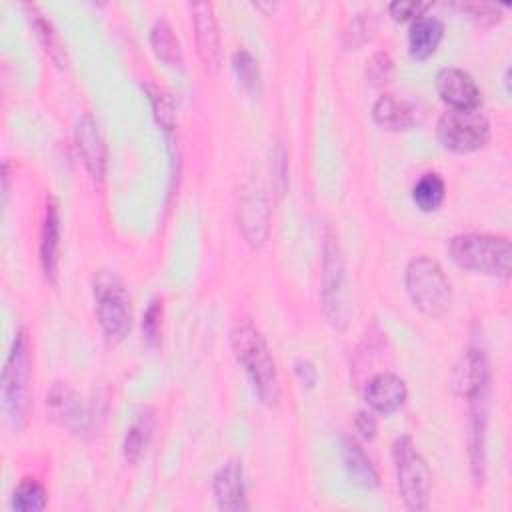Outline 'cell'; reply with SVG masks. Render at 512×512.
Instances as JSON below:
<instances>
[{
    "instance_id": "1",
    "label": "cell",
    "mask_w": 512,
    "mask_h": 512,
    "mask_svg": "<svg viewBox=\"0 0 512 512\" xmlns=\"http://www.w3.org/2000/svg\"><path fill=\"white\" fill-rule=\"evenodd\" d=\"M230 346L260 400L268 406L276 404L280 396V380L276 362L262 332L252 324H240L230 332Z\"/></svg>"
},
{
    "instance_id": "2",
    "label": "cell",
    "mask_w": 512,
    "mask_h": 512,
    "mask_svg": "<svg viewBox=\"0 0 512 512\" xmlns=\"http://www.w3.org/2000/svg\"><path fill=\"white\" fill-rule=\"evenodd\" d=\"M452 260L470 272L508 278L512 266V246L506 236L486 232L458 234L448 242Z\"/></svg>"
},
{
    "instance_id": "3",
    "label": "cell",
    "mask_w": 512,
    "mask_h": 512,
    "mask_svg": "<svg viewBox=\"0 0 512 512\" xmlns=\"http://www.w3.org/2000/svg\"><path fill=\"white\" fill-rule=\"evenodd\" d=\"M30 342L24 330H18L10 352L6 356L0 392H2V408L14 430H20L28 412V396H30Z\"/></svg>"
},
{
    "instance_id": "4",
    "label": "cell",
    "mask_w": 512,
    "mask_h": 512,
    "mask_svg": "<svg viewBox=\"0 0 512 512\" xmlns=\"http://www.w3.org/2000/svg\"><path fill=\"white\" fill-rule=\"evenodd\" d=\"M404 284L412 304L428 316H442L452 304L450 280L430 256H416L408 262Z\"/></svg>"
},
{
    "instance_id": "5",
    "label": "cell",
    "mask_w": 512,
    "mask_h": 512,
    "mask_svg": "<svg viewBox=\"0 0 512 512\" xmlns=\"http://www.w3.org/2000/svg\"><path fill=\"white\" fill-rule=\"evenodd\" d=\"M96 316L108 342H120L132 326V300L118 276L98 272L92 284Z\"/></svg>"
},
{
    "instance_id": "6",
    "label": "cell",
    "mask_w": 512,
    "mask_h": 512,
    "mask_svg": "<svg viewBox=\"0 0 512 512\" xmlns=\"http://www.w3.org/2000/svg\"><path fill=\"white\" fill-rule=\"evenodd\" d=\"M400 496L408 510H426L430 504L432 474L424 456L414 448L410 436H402L392 448Z\"/></svg>"
},
{
    "instance_id": "7",
    "label": "cell",
    "mask_w": 512,
    "mask_h": 512,
    "mask_svg": "<svg viewBox=\"0 0 512 512\" xmlns=\"http://www.w3.org/2000/svg\"><path fill=\"white\" fill-rule=\"evenodd\" d=\"M322 306L330 324L338 330H344L350 320L348 304V284L346 268L340 246L334 238L324 242V260H322Z\"/></svg>"
},
{
    "instance_id": "8",
    "label": "cell",
    "mask_w": 512,
    "mask_h": 512,
    "mask_svg": "<svg viewBox=\"0 0 512 512\" xmlns=\"http://www.w3.org/2000/svg\"><path fill=\"white\" fill-rule=\"evenodd\" d=\"M436 134L446 150L466 154L482 148L490 138V122L478 110H448L436 124Z\"/></svg>"
},
{
    "instance_id": "9",
    "label": "cell",
    "mask_w": 512,
    "mask_h": 512,
    "mask_svg": "<svg viewBox=\"0 0 512 512\" xmlns=\"http://www.w3.org/2000/svg\"><path fill=\"white\" fill-rule=\"evenodd\" d=\"M454 390L466 398L468 402L480 396H488V384H490V370L488 360L482 348L470 346L458 360L452 376Z\"/></svg>"
},
{
    "instance_id": "10",
    "label": "cell",
    "mask_w": 512,
    "mask_h": 512,
    "mask_svg": "<svg viewBox=\"0 0 512 512\" xmlns=\"http://www.w3.org/2000/svg\"><path fill=\"white\" fill-rule=\"evenodd\" d=\"M196 50L206 68V72L214 74L220 66V32L214 14V6L210 2H192L190 4Z\"/></svg>"
},
{
    "instance_id": "11",
    "label": "cell",
    "mask_w": 512,
    "mask_h": 512,
    "mask_svg": "<svg viewBox=\"0 0 512 512\" xmlns=\"http://www.w3.org/2000/svg\"><path fill=\"white\" fill-rule=\"evenodd\" d=\"M46 406L50 418L62 428H68L76 434L90 430V414L80 396L70 386L54 384L50 394L46 396Z\"/></svg>"
},
{
    "instance_id": "12",
    "label": "cell",
    "mask_w": 512,
    "mask_h": 512,
    "mask_svg": "<svg viewBox=\"0 0 512 512\" xmlns=\"http://www.w3.org/2000/svg\"><path fill=\"white\" fill-rule=\"evenodd\" d=\"M436 90L452 110H472L482 102L478 84L462 68H442L436 74Z\"/></svg>"
},
{
    "instance_id": "13",
    "label": "cell",
    "mask_w": 512,
    "mask_h": 512,
    "mask_svg": "<svg viewBox=\"0 0 512 512\" xmlns=\"http://www.w3.org/2000/svg\"><path fill=\"white\" fill-rule=\"evenodd\" d=\"M212 492L216 506L220 510L238 512L248 508L246 488H244V470L238 458L226 460L212 476Z\"/></svg>"
},
{
    "instance_id": "14",
    "label": "cell",
    "mask_w": 512,
    "mask_h": 512,
    "mask_svg": "<svg viewBox=\"0 0 512 512\" xmlns=\"http://www.w3.org/2000/svg\"><path fill=\"white\" fill-rule=\"evenodd\" d=\"M74 138H76L78 154H80L88 174L94 180H102L106 174V144H104V138L100 134L96 120L90 114H84L76 122Z\"/></svg>"
},
{
    "instance_id": "15",
    "label": "cell",
    "mask_w": 512,
    "mask_h": 512,
    "mask_svg": "<svg viewBox=\"0 0 512 512\" xmlns=\"http://www.w3.org/2000/svg\"><path fill=\"white\" fill-rule=\"evenodd\" d=\"M408 398L406 382L394 372H378L364 386L366 404L380 414H392L404 406Z\"/></svg>"
},
{
    "instance_id": "16",
    "label": "cell",
    "mask_w": 512,
    "mask_h": 512,
    "mask_svg": "<svg viewBox=\"0 0 512 512\" xmlns=\"http://www.w3.org/2000/svg\"><path fill=\"white\" fill-rule=\"evenodd\" d=\"M372 116L386 130H408L418 122V108L394 94H382L372 106Z\"/></svg>"
},
{
    "instance_id": "17",
    "label": "cell",
    "mask_w": 512,
    "mask_h": 512,
    "mask_svg": "<svg viewBox=\"0 0 512 512\" xmlns=\"http://www.w3.org/2000/svg\"><path fill=\"white\" fill-rule=\"evenodd\" d=\"M58 248H60V214L54 198L46 200V212L40 234V262L48 280H56L58 274Z\"/></svg>"
},
{
    "instance_id": "18",
    "label": "cell",
    "mask_w": 512,
    "mask_h": 512,
    "mask_svg": "<svg viewBox=\"0 0 512 512\" xmlns=\"http://www.w3.org/2000/svg\"><path fill=\"white\" fill-rule=\"evenodd\" d=\"M444 36V26L438 18L420 16L408 30V52L416 60L430 58Z\"/></svg>"
},
{
    "instance_id": "19",
    "label": "cell",
    "mask_w": 512,
    "mask_h": 512,
    "mask_svg": "<svg viewBox=\"0 0 512 512\" xmlns=\"http://www.w3.org/2000/svg\"><path fill=\"white\" fill-rule=\"evenodd\" d=\"M150 46L158 60H162L170 68H182L184 54L180 40L172 28V24L166 18H156L150 28Z\"/></svg>"
},
{
    "instance_id": "20",
    "label": "cell",
    "mask_w": 512,
    "mask_h": 512,
    "mask_svg": "<svg viewBox=\"0 0 512 512\" xmlns=\"http://www.w3.org/2000/svg\"><path fill=\"white\" fill-rule=\"evenodd\" d=\"M342 462L350 480L362 488H376L378 486V472L366 452L354 442H342Z\"/></svg>"
},
{
    "instance_id": "21",
    "label": "cell",
    "mask_w": 512,
    "mask_h": 512,
    "mask_svg": "<svg viewBox=\"0 0 512 512\" xmlns=\"http://www.w3.org/2000/svg\"><path fill=\"white\" fill-rule=\"evenodd\" d=\"M154 430V414L150 410L136 414L124 436V456L128 462H138L144 454Z\"/></svg>"
},
{
    "instance_id": "22",
    "label": "cell",
    "mask_w": 512,
    "mask_h": 512,
    "mask_svg": "<svg viewBox=\"0 0 512 512\" xmlns=\"http://www.w3.org/2000/svg\"><path fill=\"white\" fill-rule=\"evenodd\" d=\"M242 228L248 242L260 246L268 234V208L264 206L262 198L248 196L242 204Z\"/></svg>"
},
{
    "instance_id": "23",
    "label": "cell",
    "mask_w": 512,
    "mask_h": 512,
    "mask_svg": "<svg viewBox=\"0 0 512 512\" xmlns=\"http://www.w3.org/2000/svg\"><path fill=\"white\" fill-rule=\"evenodd\" d=\"M446 196V184L440 174L426 172L422 174L414 188H412V200L422 212H434L442 206Z\"/></svg>"
},
{
    "instance_id": "24",
    "label": "cell",
    "mask_w": 512,
    "mask_h": 512,
    "mask_svg": "<svg viewBox=\"0 0 512 512\" xmlns=\"http://www.w3.org/2000/svg\"><path fill=\"white\" fill-rule=\"evenodd\" d=\"M48 504V492L44 484H40L36 478H24L14 488L12 494V510L16 512H40Z\"/></svg>"
},
{
    "instance_id": "25",
    "label": "cell",
    "mask_w": 512,
    "mask_h": 512,
    "mask_svg": "<svg viewBox=\"0 0 512 512\" xmlns=\"http://www.w3.org/2000/svg\"><path fill=\"white\" fill-rule=\"evenodd\" d=\"M142 88H144V92H146V96H148V100L152 104V112H154L156 122L166 132L174 130V126H176V110H174V104H172L170 96L162 88H158L154 84H144Z\"/></svg>"
},
{
    "instance_id": "26",
    "label": "cell",
    "mask_w": 512,
    "mask_h": 512,
    "mask_svg": "<svg viewBox=\"0 0 512 512\" xmlns=\"http://www.w3.org/2000/svg\"><path fill=\"white\" fill-rule=\"evenodd\" d=\"M30 16H34V18H32L34 28H36V32H38V36H40V40H42L46 52L50 54V58H52L58 66H66V52H64V48H62V44H60V40H58V34L54 32L52 24L38 12L36 6H32V14H30Z\"/></svg>"
},
{
    "instance_id": "27",
    "label": "cell",
    "mask_w": 512,
    "mask_h": 512,
    "mask_svg": "<svg viewBox=\"0 0 512 512\" xmlns=\"http://www.w3.org/2000/svg\"><path fill=\"white\" fill-rule=\"evenodd\" d=\"M232 68H234V74H236L238 82L244 88L258 90V86H260V68H258L256 58L246 48H238L232 54Z\"/></svg>"
},
{
    "instance_id": "28",
    "label": "cell",
    "mask_w": 512,
    "mask_h": 512,
    "mask_svg": "<svg viewBox=\"0 0 512 512\" xmlns=\"http://www.w3.org/2000/svg\"><path fill=\"white\" fill-rule=\"evenodd\" d=\"M162 298H152L146 312H144V318H142V332H144V338L148 344H158L160 340V332H162Z\"/></svg>"
},
{
    "instance_id": "29",
    "label": "cell",
    "mask_w": 512,
    "mask_h": 512,
    "mask_svg": "<svg viewBox=\"0 0 512 512\" xmlns=\"http://www.w3.org/2000/svg\"><path fill=\"white\" fill-rule=\"evenodd\" d=\"M392 72H394V62H392L390 54L384 52V50L374 52V54L370 56V60L366 62V76H368V80H370L372 84H376V86L390 82Z\"/></svg>"
},
{
    "instance_id": "30",
    "label": "cell",
    "mask_w": 512,
    "mask_h": 512,
    "mask_svg": "<svg viewBox=\"0 0 512 512\" xmlns=\"http://www.w3.org/2000/svg\"><path fill=\"white\" fill-rule=\"evenodd\" d=\"M372 30H374V18L370 12H364V14H358L350 26L346 28L344 32V44L350 46V48H356L360 44H364L370 36H372Z\"/></svg>"
},
{
    "instance_id": "31",
    "label": "cell",
    "mask_w": 512,
    "mask_h": 512,
    "mask_svg": "<svg viewBox=\"0 0 512 512\" xmlns=\"http://www.w3.org/2000/svg\"><path fill=\"white\" fill-rule=\"evenodd\" d=\"M430 2H418V0H394L388 6V12L392 14L394 20H416L424 16V12L430 8Z\"/></svg>"
},
{
    "instance_id": "32",
    "label": "cell",
    "mask_w": 512,
    "mask_h": 512,
    "mask_svg": "<svg viewBox=\"0 0 512 512\" xmlns=\"http://www.w3.org/2000/svg\"><path fill=\"white\" fill-rule=\"evenodd\" d=\"M354 426H356V432L364 438V440H374L376 438V432H378V422L374 418L372 412L368 410H358L356 416H354Z\"/></svg>"
},
{
    "instance_id": "33",
    "label": "cell",
    "mask_w": 512,
    "mask_h": 512,
    "mask_svg": "<svg viewBox=\"0 0 512 512\" xmlns=\"http://www.w3.org/2000/svg\"><path fill=\"white\" fill-rule=\"evenodd\" d=\"M462 10L470 12L474 18L482 20V22H498L500 20V12L494 4H484V2H472V4H460Z\"/></svg>"
},
{
    "instance_id": "34",
    "label": "cell",
    "mask_w": 512,
    "mask_h": 512,
    "mask_svg": "<svg viewBox=\"0 0 512 512\" xmlns=\"http://www.w3.org/2000/svg\"><path fill=\"white\" fill-rule=\"evenodd\" d=\"M294 372H296V376L300 378V382H302L304 386L312 388V386L316 384L318 372H316V368H314V364H312L310 360H304V358L296 360V364H294Z\"/></svg>"
}]
</instances>
